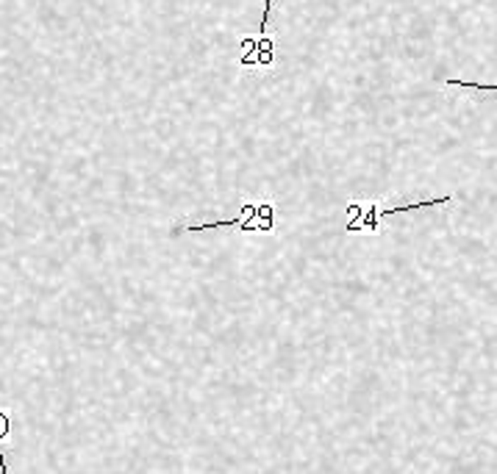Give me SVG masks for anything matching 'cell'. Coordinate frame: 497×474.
I'll use <instances>...</instances> for the list:
<instances>
[{
    "label": "cell",
    "mask_w": 497,
    "mask_h": 474,
    "mask_svg": "<svg viewBox=\"0 0 497 474\" xmlns=\"http://www.w3.org/2000/svg\"><path fill=\"white\" fill-rule=\"evenodd\" d=\"M453 194H442L433 200H422V203H411V206H397V208H383L381 203H347V217H353L347 222V230H375L378 219L389 217V214H406V211H417V208H431V206H442L450 203Z\"/></svg>",
    "instance_id": "6da1fadb"
},
{
    "label": "cell",
    "mask_w": 497,
    "mask_h": 474,
    "mask_svg": "<svg viewBox=\"0 0 497 474\" xmlns=\"http://www.w3.org/2000/svg\"><path fill=\"white\" fill-rule=\"evenodd\" d=\"M275 64V37H239V67L245 70H267Z\"/></svg>",
    "instance_id": "7a4b0ae2"
}]
</instances>
